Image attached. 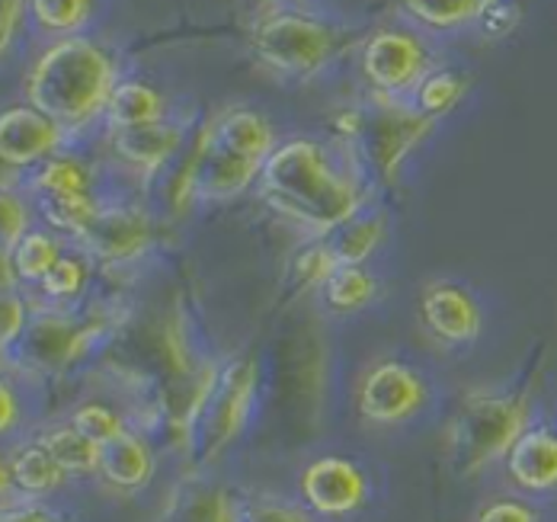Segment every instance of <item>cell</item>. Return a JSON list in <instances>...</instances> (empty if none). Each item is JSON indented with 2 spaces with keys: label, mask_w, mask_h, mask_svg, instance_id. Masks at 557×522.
Instances as JSON below:
<instances>
[{
  "label": "cell",
  "mask_w": 557,
  "mask_h": 522,
  "mask_svg": "<svg viewBox=\"0 0 557 522\" xmlns=\"http://www.w3.org/2000/svg\"><path fill=\"white\" fill-rule=\"evenodd\" d=\"M180 141H183L180 125H170L168 119L154 125H141V128H119L110 135L115 161L138 174H158L176 154Z\"/></svg>",
  "instance_id": "obj_18"
},
{
  "label": "cell",
  "mask_w": 557,
  "mask_h": 522,
  "mask_svg": "<svg viewBox=\"0 0 557 522\" xmlns=\"http://www.w3.org/2000/svg\"><path fill=\"white\" fill-rule=\"evenodd\" d=\"M519 20V7L512 0H487L484 13H481V26L491 33V36H506Z\"/></svg>",
  "instance_id": "obj_38"
},
{
  "label": "cell",
  "mask_w": 557,
  "mask_h": 522,
  "mask_svg": "<svg viewBox=\"0 0 557 522\" xmlns=\"http://www.w3.org/2000/svg\"><path fill=\"white\" fill-rule=\"evenodd\" d=\"M36 206L52 232L71 234L74 240L90 228V222L100 212L94 196H42L36 199Z\"/></svg>",
  "instance_id": "obj_27"
},
{
  "label": "cell",
  "mask_w": 557,
  "mask_h": 522,
  "mask_svg": "<svg viewBox=\"0 0 557 522\" xmlns=\"http://www.w3.org/2000/svg\"><path fill=\"white\" fill-rule=\"evenodd\" d=\"M400 7L430 29H458L478 23L487 0H400Z\"/></svg>",
  "instance_id": "obj_28"
},
{
  "label": "cell",
  "mask_w": 557,
  "mask_h": 522,
  "mask_svg": "<svg viewBox=\"0 0 557 522\" xmlns=\"http://www.w3.org/2000/svg\"><path fill=\"white\" fill-rule=\"evenodd\" d=\"M0 232H3V253H13V247L33 232L29 222H33V212L26 206L23 196H16L13 189H3V199H0Z\"/></svg>",
  "instance_id": "obj_35"
},
{
  "label": "cell",
  "mask_w": 557,
  "mask_h": 522,
  "mask_svg": "<svg viewBox=\"0 0 557 522\" xmlns=\"http://www.w3.org/2000/svg\"><path fill=\"white\" fill-rule=\"evenodd\" d=\"M0 522H61V517H58L52 507H46L42 500L20 497L16 504H3Z\"/></svg>",
  "instance_id": "obj_39"
},
{
  "label": "cell",
  "mask_w": 557,
  "mask_h": 522,
  "mask_svg": "<svg viewBox=\"0 0 557 522\" xmlns=\"http://www.w3.org/2000/svg\"><path fill=\"white\" fill-rule=\"evenodd\" d=\"M532 426V385L468 391L448 423V468L458 477L481 474L506 459L512 443Z\"/></svg>",
  "instance_id": "obj_3"
},
{
  "label": "cell",
  "mask_w": 557,
  "mask_h": 522,
  "mask_svg": "<svg viewBox=\"0 0 557 522\" xmlns=\"http://www.w3.org/2000/svg\"><path fill=\"white\" fill-rule=\"evenodd\" d=\"M327 308L336 314H352L359 308H366L375 295H379V283L366 266H336L331 279L321 286Z\"/></svg>",
  "instance_id": "obj_26"
},
{
  "label": "cell",
  "mask_w": 557,
  "mask_h": 522,
  "mask_svg": "<svg viewBox=\"0 0 557 522\" xmlns=\"http://www.w3.org/2000/svg\"><path fill=\"white\" fill-rule=\"evenodd\" d=\"M474 522H542V513L525 500L500 497V500H491Z\"/></svg>",
  "instance_id": "obj_37"
},
{
  "label": "cell",
  "mask_w": 557,
  "mask_h": 522,
  "mask_svg": "<svg viewBox=\"0 0 557 522\" xmlns=\"http://www.w3.org/2000/svg\"><path fill=\"white\" fill-rule=\"evenodd\" d=\"M0 311H3L0 344H3V356H7L10 349H13L16 344H20V340H23V334L29 331V321H33V314H29V308H26L23 295H20V291H13V289L3 291Z\"/></svg>",
  "instance_id": "obj_36"
},
{
  "label": "cell",
  "mask_w": 557,
  "mask_h": 522,
  "mask_svg": "<svg viewBox=\"0 0 557 522\" xmlns=\"http://www.w3.org/2000/svg\"><path fill=\"white\" fill-rule=\"evenodd\" d=\"M26 10H29V0H3V16H0V46H3V52L13 46V36H16Z\"/></svg>",
  "instance_id": "obj_40"
},
{
  "label": "cell",
  "mask_w": 557,
  "mask_h": 522,
  "mask_svg": "<svg viewBox=\"0 0 557 522\" xmlns=\"http://www.w3.org/2000/svg\"><path fill=\"white\" fill-rule=\"evenodd\" d=\"M250 49L282 77H314L336 49L334 29L321 23L318 16L305 10H292L273 0L270 10H263L250 26Z\"/></svg>",
  "instance_id": "obj_5"
},
{
  "label": "cell",
  "mask_w": 557,
  "mask_h": 522,
  "mask_svg": "<svg viewBox=\"0 0 557 522\" xmlns=\"http://www.w3.org/2000/svg\"><path fill=\"white\" fill-rule=\"evenodd\" d=\"M36 439L55 456V462L61 464L71 477H90V474L100 471V446L90 443L71 420L46 426Z\"/></svg>",
  "instance_id": "obj_22"
},
{
  "label": "cell",
  "mask_w": 557,
  "mask_h": 522,
  "mask_svg": "<svg viewBox=\"0 0 557 522\" xmlns=\"http://www.w3.org/2000/svg\"><path fill=\"white\" fill-rule=\"evenodd\" d=\"M151 219L132 206H110L100 209L90 228L77 237L87 257L100 263H128L151 247Z\"/></svg>",
  "instance_id": "obj_12"
},
{
  "label": "cell",
  "mask_w": 557,
  "mask_h": 522,
  "mask_svg": "<svg viewBox=\"0 0 557 522\" xmlns=\"http://www.w3.org/2000/svg\"><path fill=\"white\" fill-rule=\"evenodd\" d=\"M506 477L522 494L542 497L557 490V426L532 423L506 452Z\"/></svg>",
  "instance_id": "obj_13"
},
{
  "label": "cell",
  "mask_w": 557,
  "mask_h": 522,
  "mask_svg": "<svg viewBox=\"0 0 557 522\" xmlns=\"http://www.w3.org/2000/svg\"><path fill=\"white\" fill-rule=\"evenodd\" d=\"M301 504L321 520H343L366 507L369 477L346 456H321L305 464L298 477Z\"/></svg>",
  "instance_id": "obj_10"
},
{
  "label": "cell",
  "mask_w": 557,
  "mask_h": 522,
  "mask_svg": "<svg viewBox=\"0 0 557 522\" xmlns=\"http://www.w3.org/2000/svg\"><path fill=\"white\" fill-rule=\"evenodd\" d=\"M97 474L115 490H138V487H145L151 481V474H154V449H151V443L141 433L125 430L112 443L100 446V471Z\"/></svg>",
  "instance_id": "obj_20"
},
{
  "label": "cell",
  "mask_w": 557,
  "mask_h": 522,
  "mask_svg": "<svg viewBox=\"0 0 557 522\" xmlns=\"http://www.w3.org/2000/svg\"><path fill=\"white\" fill-rule=\"evenodd\" d=\"M199 148V171H196V199H231L240 196L253 179H260L263 164L237 158L224 151L212 138V122L196 138Z\"/></svg>",
  "instance_id": "obj_16"
},
{
  "label": "cell",
  "mask_w": 557,
  "mask_h": 522,
  "mask_svg": "<svg viewBox=\"0 0 557 522\" xmlns=\"http://www.w3.org/2000/svg\"><path fill=\"white\" fill-rule=\"evenodd\" d=\"M240 510L244 494L206 474H189L168 494L158 522H240Z\"/></svg>",
  "instance_id": "obj_14"
},
{
  "label": "cell",
  "mask_w": 557,
  "mask_h": 522,
  "mask_svg": "<svg viewBox=\"0 0 557 522\" xmlns=\"http://www.w3.org/2000/svg\"><path fill=\"white\" fill-rule=\"evenodd\" d=\"M115 87V61L87 36L58 39L33 61L23 80L26 103L55 119L64 132H77L97 116H107Z\"/></svg>",
  "instance_id": "obj_2"
},
{
  "label": "cell",
  "mask_w": 557,
  "mask_h": 522,
  "mask_svg": "<svg viewBox=\"0 0 557 522\" xmlns=\"http://www.w3.org/2000/svg\"><path fill=\"white\" fill-rule=\"evenodd\" d=\"M430 401L423 375L397 359H385L366 369L356 385V410L369 426H397L413 420Z\"/></svg>",
  "instance_id": "obj_7"
},
{
  "label": "cell",
  "mask_w": 557,
  "mask_h": 522,
  "mask_svg": "<svg viewBox=\"0 0 557 522\" xmlns=\"http://www.w3.org/2000/svg\"><path fill=\"white\" fill-rule=\"evenodd\" d=\"M240 522H314V513L305 504H292L282 497H247Z\"/></svg>",
  "instance_id": "obj_34"
},
{
  "label": "cell",
  "mask_w": 557,
  "mask_h": 522,
  "mask_svg": "<svg viewBox=\"0 0 557 522\" xmlns=\"http://www.w3.org/2000/svg\"><path fill=\"white\" fill-rule=\"evenodd\" d=\"M168 119V100L141 84V80H119V87L112 90L110 107H107V122L110 132L119 128H141V125H154Z\"/></svg>",
  "instance_id": "obj_21"
},
{
  "label": "cell",
  "mask_w": 557,
  "mask_h": 522,
  "mask_svg": "<svg viewBox=\"0 0 557 522\" xmlns=\"http://www.w3.org/2000/svg\"><path fill=\"white\" fill-rule=\"evenodd\" d=\"M94 13V0H29V16L39 29L55 36H77Z\"/></svg>",
  "instance_id": "obj_30"
},
{
  "label": "cell",
  "mask_w": 557,
  "mask_h": 522,
  "mask_svg": "<svg viewBox=\"0 0 557 522\" xmlns=\"http://www.w3.org/2000/svg\"><path fill=\"white\" fill-rule=\"evenodd\" d=\"M336 266H339V260H336L331 240L324 237V240H318V244L305 247V250L295 257V263H292L295 286H298V289L324 286V283L331 279V273H334Z\"/></svg>",
  "instance_id": "obj_33"
},
{
  "label": "cell",
  "mask_w": 557,
  "mask_h": 522,
  "mask_svg": "<svg viewBox=\"0 0 557 522\" xmlns=\"http://www.w3.org/2000/svg\"><path fill=\"white\" fill-rule=\"evenodd\" d=\"M257 391V369L250 359H231L227 365H206L189 401L180 449L199 464H212L244 433Z\"/></svg>",
  "instance_id": "obj_4"
},
{
  "label": "cell",
  "mask_w": 557,
  "mask_h": 522,
  "mask_svg": "<svg viewBox=\"0 0 557 522\" xmlns=\"http://www.w3.org/2000/svg\"><path fill=\"white\" fill-rule=\"evenodd\" d=\"M90 443H97V446H107L112 443L115 436H122L128 426H125V417L119 413V410H112L110 405H100V401H84V405H77L71 410V417H67Z\"/></svg>",
  "instance_id": "obj_31"
},
{
  "label": "cell",
  "mask_w": 557,
  "mask_h": 522,
  "mask_svg": "<svg viewBox=\"0 0 557 522\" xmlns=\"http://www.w3.org/2000/svg\"><path fill=\"white\" fill-rule=\"evenodd\" d=\"M100 324H81L67 314H36L29 321V331L16 344V365L33 375H55L74 365L97 337ZM13 352V349H10Z\"/></svg>",
  "instance_id": "obj_9"
},
{
  "label": "cell",
  "mask_w": 557,
  "mask_h": 522,
  "mask_svg": "<svg viewBox=\"0 0 557 522\" xmlns=\"http://www.w3.org/2000/svg\"><path fill=\"white\" fill-rule=\"evenodd\" d=\"M362 74L375 94L400 100L404 94H417L430 74V52L407 29H379L362 46Z\"/></svg>",
  "instance_id": "obj_8"
},
{
  "label": "cell",
  "mask_w": 557,
  "mask_h": 522,
  "mask_svg": "<svg viewBox=\"0 0 557 522\" xmlns=\"http://www.w3.org/2000/svg\"><path fill=\"white\" fill-rule=\"evenodd\" d=\"M67 132L55 119L39 113L36 107H7L0 116V158L7 171L39 167L42 161L55 158Z\"/></svg>",
  "instance_id": "obj_11"
},
{
  "label": "cell",
  "mask_w": 557,
  "mask_h": 522,
  "mask_svg": "<svg viewBox=\"0 0 557 522\" xmlns=\"http://www.w3.org/2000/svg\"><path fill=\"white\" fill-rule=\"evenodd\" d=\"M0 405H3V413H0V430L10 436V433H13V426H20V401L13 398V385H10V382H3Z\"/></svg>",
  "instance_id": "obj_41"
},
{
  "label": "cell",
  "mask_w": 557,
  "mask_h": 522,
  "mask_svg": "<svg viewBox=\"0 0 557 522\" xmlns=\"http://www.w3.org/2000/svg\"><path fill=\"white\" fill-rule=\"evenodd\" d=\"M90 279V266L81 253H64L52 266V273L39 283V291L52 301H71L77 295H84Z\"/></svg>",
  "instance_id": "obj_32"
},
{
  "label": "cell",
  "mask_w": 557,
  "mask_h": 522,
  "mask_svg": "<svg viewBox=\"0 0 557 522\" xmlns=\"http://www.w3.org/2000/svg\"><path fill=\"white\" fill-rule=\"evenodd\" d=\"M436 119L423 116L413 103L397 97L375 94L369 107L349 110L339 116V128L349 141H356L359 154L382 179H394L404 158L433 132Z\"/></svg>",
  "instance_id": "obj_6"
},
{
  "label": "cell",
  "mask_w": 557,
  "mask_h": 522,
  "mask_svg": "<svg viewBox=\"0 0 557 522\" xmlns=\"http://www.w3.org/2000/svg\"><path fill=\"white\" fill-rule=\"evenodd\" d=\"M465 94H468V77H461L458 71H430L413 94V107L423 116L440 119L448 110H455Z\"/></svg>",
  "instance_id": "obj_29"
},
{
  "label": "cell",
  "mask_w": 557,
  "mask_h": 522,
  "mask_svg": "<svg viewBox=\"0 0 557 522\" xmlns=\"http://www.w3.org/2000/svg\"><path fill=\"white\" fill-rule=\"evenodd\" d=\"M29 189L36 192V199H42V196H94V176L77 158H58L55 154L33 171Z\"/></svg>",
  "instance_id": "obj_25"
},
{
  "label": "cell",
  "mask_w": 557,
  "mask_h": 522,
  "mask_svg": "<svg viewBox=\"0 0 557 522\" xmlns=\"http://www.w3.org/2000/svg\"><path fill=\"white\" fill-rule=\"evenodd\" d=\"M212 138L224 151L257 164H267L270 154L278 148L273 125L247 107H231L212 119Z\"/></svg>",
  "instance_id": "obj_19"
},
{
  "label": "cell",
  "mask_w": 557,
  "mask_h": 522,
  "mask_svg": "<svg viewBox=\"0 0 557 522\" xmlns=\"http://www.w3.org/2000/svg\"><path fill=\"white\" fill-rule=\"evenodd\" d=\"M420 314H423L426 331L451 347H465V344L478 340L481 324H484L474 295L455 283H433L423 291Z\"/></svg>",
  "instance_id": "obj_15"
},
{
  "label": "cell",
  "mask_w": 557,
  "mask_h": 522,
  "mask_svg": "<svg viewBox=\"0 0 557 522\" xmlns=\"http://www.w3.org/2000/svg\"><path fill=\"white\" fill-rule=\"evenodd\" d=\"M327 240L334 247L339 266H346V263L362 266L379 250V244L385 240V219L379 212H369V215L356 212L349 222H343L339 228L327 234Z\"/></svg>",
  "instance_id": "obj_24"
},
{
  "label": "cell",
  "mask_w": 557,
  "mask_h": 522,
  "mask_svg": "<svg viewBox=\"0 0 557 522\" xmlns=\"http://www.w3.org/2000/svg\"><path fill=\"white\" fill-rule=\"evenodd\" d=\"M61 257H64L61 237L46 228H33L13 247V253H3V260H10L13 266L16 283H29V286H39Z\"/></svg>",
  "instance_id": "obj_23"
},
{
  "label": "cell",
  "mask_w": 557,
  "mask_h": 522,
  "mask_svg": "<svg viewBox=\"0 0 557 522\" xmlns=\"http://www.w3.org/2000/svg\"><path fill=\"white\" fill-rule=\"evenodd\" d=\"M67 477L71 474L55 462V456L39 439L20 443L3 459V494L7 497L16 487L20 497H26V500H46L67 484Z\"/></svg>",
  "instance_id": "obj_17"
},
{
  "label": "cell",
  "mask_w": 557,
  "mask_h": 522,
  "mask_svg": "<svg viewBox=\"0 0 557 522\" xmlns=\"http://www.w3.org/2000/svg\"><path fill=\"white\" fill-rule=\"evenodd\" d=\"M260 192L278 215L318 234H331L362 209L359 186L339 174L327 151L311 138L278 145L263 164Z\"/></svg>",
  "instance_id": "obj_1"
}]
</instances>
